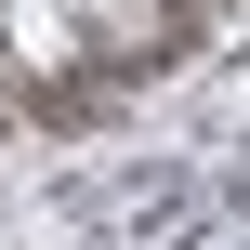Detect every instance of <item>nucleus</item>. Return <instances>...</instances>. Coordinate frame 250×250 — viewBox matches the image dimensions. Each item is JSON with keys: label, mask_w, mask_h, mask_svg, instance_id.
<instances>
[{"label": "nucleus", "mask_w": 250, "mask_h": 250, "mask_svg": "<svg viewBox=\"0 0 250 250\" xmlns=\"http://www.w3.org/2000/svg\"><path fill=\"white\" fill-rule=\"evenodd\" d=\"M0 66L66 79V66H79V13H66V0H0Z\"/></svg>", "instance_id": "obj_1"}]
</instances>
